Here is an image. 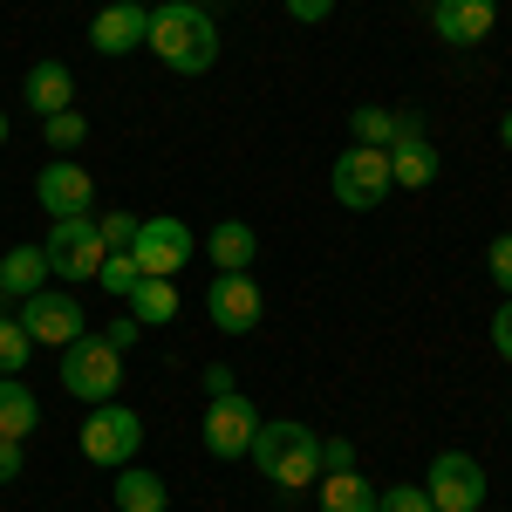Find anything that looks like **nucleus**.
<instances>
[{"instance_id": "obj_17", "label": "nucleus", "mask_w": 512, "mask_h": 512, "mask_svg": "<svg viewBox=\"0 0 512 512\" xmlns=\"http://www.w3.org/2000/svg\"><path fill=\"white\" fill-rule=\"evenodd\" d=\"M390 178L403 185V192H424V185L437 178V144L424 137V130H410V137L390 144Z\"/></svg>"}, {"instance_id": "obj_9", "label": "nucleus", "mask_w": 512, "mask_h": 512, "mask_svg": "<svg viewBox=\"0 0 512 512\" xmlns=\"http://www.w3.org/2000/svg\"><path fill=\"white\" fill-rule=\"evenodd\" d=\"M205 315L219 335H253L260 315H267V294L253 274H212V294H205Z\"/></svg>"}, {"instance_id": "obj_4", "label": "nucleus", "mask_w": 512, "mask_h": 512, "mask_svg": "<svg viewBox=\"0 0 512 512\" xmlns=\"http://www.w3.org/2000/svg\"><path fill=\"white\" fill-rule=\"evenodd\" d=\"M137 444H144V417L137 410H123L117 396L110 403H89V417H82V458L89 465H130L137 458Z\"/></svg>"}, {"instance_id": "obj_29", "label": "nucleus", "mask_w": 512, "mask_h": 512, "mask_svg": "<svg viewBox=\"0 0 512 512\" xmlns=\"http://www.w3.org/2000/svg\"><path fill=\"white\" fill-rule=\"evenodd\" d=\"M485 274H492V287H499V294H512V233L485 246Z\"/></svg>"}, {"instance_id": "obj_10", "label": "nucleus", "mask_w": 512, "mask_h": 512, "mask_svg": "<svg viewBox=\"0 0 512 512\" xmlns=\"http://www.w3.org/2000/svg\"><path fill=\"white\" fill-rule=\"evenodd\" d=\"M21 328H28V342H48V349H69L76 335H89V315H82L76 294H55V287H41L21 301Z\"/></svg>"}, {"instance_id": "obj_16", "label": "nucleus", "mask_w": 512, "mask_h": 512, "mask_svg": "<svg viewBox=\"0 0 512 512\" xmlns=\"http://www.w3.org/2000/svg\"><path fill=\"white\" fill-rule=\"evenodd\" d=\"M205 253H212V267H219V274H246V267H253V253H260V233H253L246 219H219V226L205 233Z\"/></svg>"}, {"instance_id": "obj_18", "label": "nucleus", "mask_w": 512, "mask_h": 512, "mask_svg": "<svg viewBox=\"0 0 512 512\" xmlns=\"http://www.w3.org/2000/svg\"><path fill=\"white\" fill-rule=\"evenodd\" d=\"M41 287H48V253H41V246H7V253H0V294L28 301Z\"/></svg>"}, {"instance_id": "obj_22", "label": "nucleus", "mask_w": 512, "mask_h": 512, "mask_svg": "<svg viewBox=\"0 0 512 512\" xmlns=\"http://www.w3.org/2000/svg\"><path fill=\"white\" fill-rule=\"evenodd\" d=\"M130 315L144 321V328H164V321L178 315V287L171 280H137L130 287Z\"/></svg>"}, {"instance_id": "obj_30", "label": "nucleus", "mask_w": 512, "mask_h": 512, "mask_svg": "<svg viewBox=\"0 0 512 512\" xmlns=\"http://www.w3.org/2000/svg\"><path fill=\"white\" fill-rule=\"evenodd\" d=\"M355 465V444L349 437H328V444H321V472H349Z\"/></svg>"}, {"instance_id": "obj_21", "label": "nucleus", "mask_w": 512, "mask_h": 512, "mask_svg": "<svg viewBox=\"0 0 512 512\" xmlns=\"http://www.w3.org/2000/svg\"><path fill=\"white\" fill-rule=\"evenodd\" d=\"M117 512H164V478L144 465H123L117 478Z\"/></svg>"}, {"instance_id": "obj_34", "label": "nucleus", "mask_w": 512, "mask_h": 512, "mask_svg": "<svg viewBox=\"0 0 512 512\" xmlns=\"http://www.w3.org/2000/svg\"><path fill=\"white\" fill-rule=\"evenodd\" d=\"M137 335H144V321H137V315H117V321H110V342H117V349H130Z\"/></svg>"}, {"instance_id": "obj_37", "label": "nucleus", "mask_w": 512, "mask_h": 512, "mask_svg": "<svg viewBox=\"0 0 512 512\" xmlns=\"http://www.w3.org/2000/svg\"><path fill=\"white\" fill-rule=\"evenodd\" d=\"M0 144H7V117H0Z\"/></svg>"}, {"instance_id": "obj_13", "label": "nucleus", "mask_w": 512, "mask_h": 512, "mask_svg": "<svg viewBox=\"0 0 512 512\" xmlns=\"http://www.w3.org/2000/svg\"><path fill=\"white\" fill-rule=\"evenodd\" d=\"M144 35H151V7H137V0H110L89 21V48L96 55H130V48H144Z\"/></svg>"}, {"instance_id": "obj_6", "label": "nucleus", "mask_w": 512, "mask_h": 512, "mask_svg": "<svg viewBox=\"0 0 512 512\" xmlns=\"http://www.w3.org/2000/svg\"><path fill=\"white\" fill-rule=\"evenodd\" d=\"M41 253H48V274L55 280H96L110 246H103V226L89 212H76V219H55V233L41 239Z\"/></svg>"}, {"instance_id": "obj_27", "label": "nucleus", "mask_w": 512, "mask_h": 512, "mask_svg": "<svg viewBox=\"0 0 512 512\" xmlns=\"http://www.w3.org/2000/svg\"><path fill=\"white\" fill-rule=\"evenodd\" d=\"M376 512H437V506H431L424 485H390V492L376 499Z\"/></svg>"}, {"instance_id": "obj_11", "label": "nucleus", "mask_w": 512, "mask_h": 512, "mask_svg": "<svg viewBox=\"0 0 512 512\" xmlns=\"http://www.w3.org/2000/svg\"><path fill=\"white\" fill-rule=\"evenodd\" d=\"M253 431H260V410L239 390L205 403V451H212V458H246V451H253Z\"/></svg>"}, {"instance_id": "obj_2", "label": "nucleus", "mask_w": 512, "mask_h": 512, "mask_svg": "<svg viewBox=\"0 0 512 512\" xmlns=\"http://www.w3.org/2000/svg\"><path fill=\"white\" fill-rule=\"evenodd\" d=\"M260 478H274L280 492H308L321 478V437L308 424H294V417H260V431H253V451H246Z\"/></svg>"}, {"instance_id": "obj_20", "label": "nucleus", "mask_w": 512, "mask_h": 512, "mask_svg": "<svg viewBox=\"0 0 512 512\" xmlns=\"http://www.w3.org/2000/svg\"><path fill=\"white\" fill-rule=\"evenodd\" d=\"M35 417H41L35 390H28L21 376H0V437H28V431H35Z\"/></svg>"}, {"instance_id": "obj_5", "label": "nucleus", "mask_w": 512, "mask_h": 512, "mask_svg": "<svg viewBox=\"0 0 512 512\" xmlns=\"http://www.w3.org/2000/svg\"><path fill=\"white\" fill-rule=\"evenodd\" d=\"M328 185H335V198H342L349 212H376V205L396 192L390 151H376V144H349V151L335 158V171H328Z\"/></svg>"}, {"instance_id": "obj_28", "label": "nucleus", "mask_w": 512, "mask_h": 512, "mask_svg": "<svg viewBox=\"0 0 512 512\" xmlns=\"http://www.w3.org/2000/svg\"><path fill=\"white\" fill-rule=\"evenodd\" d=\"M96 226H103V246H110V253H130V239H137L144 219H130V212H103Z\"/></svg>"}, {"instance_id": "obj_15", "label": "nucleus", "mask_w": 512, "mask_h": 512, "mask_svg": "<svg viewBox=\"0 0 512 512\" xmlns=\"http://www.w3.org/2000/svg\"><path fill=\"white\" fill-rule=\"evenodd\" d=\"M21 96H28V110H35V117L76 110V76H69V62H35L28 82H21Z\"/></svg>"}, {"instance_id": "obj_19", "label": "nucleus", "mask_w": 512, "mask_h": 512, "mask_svg": "<svg viewBox=\"0 0 512 512\" xmlns=\"http://www.w3.org/2000/svg\"><path fill=\"white\" fill-rule=\"evenodd\" d=\"M315 492H321V512H376V485L355 472H321L315 478Z\"/></svg>"}, {"instance_id": "obj_32", "label": "nucleus", "mask_w": 512, "mask_h": 512, "mask_svg": "<svg viewBox=\"0 0 512 512\" xmlns=\"http://www.w3.org/2000/svg\"><path fill=\"white\" fill-rule=\"evenodd\" d=\"M492 349H499V355L512 362V294H506V308L492 315Z\"/></svg>"}, {"instance_id": "obj_36", "label": "nucleus", "mask_w": 512, "mask_h": 512, "mask_svg": "<svg viewBox=\"0 0 512 512\" xmlns=\"http://www.w3.org/2000/svg\"><path fill=\"white\" fill-rule=\"evenodd\" d=\"M499 137H506V151H512V110H506V117H499Z\"/></svg>"}, {"instance_id": "obj_26", "label": "nucleus", "mask_w": 512, "mask_h": 512, "mask_svg": "<svg viewBox=\"0 0 512 512\" xmlns=\"http://www.w3.org/2000/svg\"><path fill=\"white\" fill-rule=\"evenodd\" d=\"M96 280H103V287H110V294H123V301H130V287H137V260H130V253H103V267H96Z\"/></svg>"}, {"instance_id": "obj_1", "label": "nucleus", "mask_w": 512, "mask_h": 512, "mask_svg": "<svg viewBox=\"0 0 512 512\" xmlns=\"http://www.w3.org/2000/svg\"><path fill=\"white\" fill-rule=\"evenodd\" d=\"M144 48L158 55L164 69H178V76H205L219 62V21L205 7H192V0H164V7H151Z\"/></svg>"}, {"instance_id": "obj_23", "label": "nucleus", "mask_w": 512, "mask_h": 512, "mask_svg": "<svg viewBox=\"0 0 512 512\" xmlns=\"http://www.w3.org/2000/svg\"><path fill=\"white\" fill-rule=\"evenodd\" d=\"M396 137H403V117H390V110H355V144H376V151H390Z\"/></svg>"}, {"instance_id": "obj_14", "label": "nucleus", "mask_w": 512, "mask_h": 512, "mask_svg": "<svg viewBox=\"0 0 512 512\" xmlns=\"http://www.w3.org/2000/svg\"><path fill=\"white\" fill-rule=\"evenodd\" d=\"M431 21H437V41H451V48H478V41H492L499 0H437Z\"/></svg>"}, {"instance_id": "obj_31", "label": "nucleus", "mask_w": 512, "mask_h": 512, "mask_svg": "<svg viewBox=\"0 0 512 512\" xmlns=\"http://www.w3.org/2000/svg\"><path fill=\"white\" fill-rule=\"evenodd\" d=\"M28 472V458H21V437H0V485L7 478H21Z\"/></svg>"}, {"instance_id": "obj_8", "label": "nucleus", "mask_w": 512, "mask_h": 512, "mask_svg": "<svg viewBox=\"0 0 512 512\" xmlns=\"http://www.w3.org/2000/svg\"><path fill=\"white\" fill-rule=\"evenodd\" d=\"M130 260H137L144 280H171L192 260V226H185V219H144L137 239H130Z\"/></svg>"}, {"instance_id": "obj_38", "label": "nucleus", "mask_w": 512, "mask_h": 512, "mask_svg": "<svg viewBox=\"0 0 512 512\" xmlns=\"http://www.w3.org/2000/svg\"><path fill=\"white\" fill-rule=\"evenodd\" d=\"M506 424H512V417H506Z\"/></svg>"}, {"instance_id": "obj_7", "label": "nucleus", "mask_w": 512, "mask_h": 512, "mask_svg": "<svg viewBox=\"0 0 512 512\" xmlns=\"http://www.w3.org/2000/svg\"><path fill=\"white\" fill-rule=\"evenodd\" d=\"M485 485H492V478H485V465H478L472 451H437L424 492H431L437 512H478L485 506Z\"/></svg>"}, {"instance_id": "obj_33", "label": "nucleus", "mask_w": 512, "mask_h": 512, "mask_svg": "<svg viewBox=\"0 0 512 512\" xmlns=\"http://www.w3.org/2000/svg\"><path fill=\"white\" fill-rule=\"evenodd\" d=\"M287 14H294V21H328L335 0H287Z\"/></svg>"}, {"instance_id": "obj_35", "label": "nucleus", "mask_w": 512, "mask_h": 512, "mask_svg": "<svg viewBox=\"0 0 512 512\" xmlns=\"http://www.w3.org/2000/svg\"><path fill=\"white\" fill-rule=\"evenodd\" d=\"M205 396H233V369H226V362L205 369Z\"/></svg>"}, {"instance_id": "obj_3", "label": "nucleus", "mask_w": 512, "mask_h": 512, "mask_svg": "<svg viewBox=\"0 0 512 512\" xmlns=\"http://www.w3.org/2000/svg\"><path fill=\"white\" fill-rule=\"evenodd\" d=\"M123 383V349L110 335H76L62 349V390L82 396V403H110Z\"/></svg>"}, {"instance_id": "obj_25", "label": "nucleus", "mask_w": 512, "mask_h": 512, "mask_svg": "<svg viewBox=\"0 0 512 512\" xmlns=\"http://www.w3.org/2000/svg\"><path fill=\"white\" fill-rule=\"evenodd\" d=\"M41 130H48V151H76L82 137H89L82 110H55V117H41Z\"/></svg>"}, {"instance_id": "obj_24", "label": "nucleus", "mask_w": 512, "mask_h": 512, "mask_svg": "<svg viewBox=\"0 0 512 512\" xmlns=\"http://www.w3.org/2000/svg\"><path fill=\"white\" fill-rule=\"evenodd\" d=\"M28 328H21V315H0V376H14V369H28Z\"/></svg>"}, {"instance_id": "obj_12", "label": "nucleus", "mask_w": 512, "mask_h": 512, "mask_svg": "<svg viewBox=\"0 0 512 512\" xmlns=\"http://www.w3.org/2000/svg\"><path fill=\"white\" fill-rule=\"evenodd\" d=\"M35 198H41L48 219H76V212L96 205V178H89L82 164H69V158H48L41 178H35Z\"/></svg>"}]
</instances>
